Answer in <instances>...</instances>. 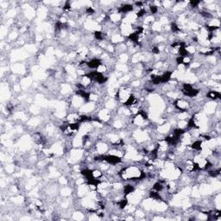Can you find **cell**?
Here are the masks:
<instances>
[{"mask_svg": "<svg viewBox=\"0 0 221 221\" xmlns=\"http://www.w3.org/2000/svg\"><path fill=\"white\" fill-rule=\"evenodd\" d=\"M207 97L212 99V100H216V99H220L221 97L220 92L218 91H214V90H212V91H209L207 94Z\"/></svg>", "mask_w": 221, "mask_h": 221, "instance_id": "obj_1", "label": "cell"}]
</instances>
